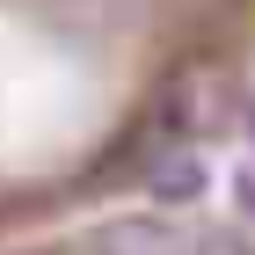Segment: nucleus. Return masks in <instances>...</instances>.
Returning a JSON list of instances; mask_svg holds the SVG:
<instances>
[{"label":"nucleus","mask_w":255,"mask_h":255,"mask_svg":"<svg viewBox=\"0 0 255 255\" xmlns=\"http://www.w3.org/2000/svg\"><path fill=\"white\" fill-rule=\"evenodd\" d=\"M160 117L175 124V131H197V138H219L241 124V88L234 73H182L160 102Z\"/></svg>","instance_id":"1"},{"label":"nucleus","mask_w":255,"mask_h":255,"mask_svg":"<svg viewBox=\"0 0 255 255\" xmlns=\"http://www.w3.org/2000/svg\"><path fill=\"white\" fill-rule=\"evenodd\" d=\"M95 255H190V241H182V226H168V219H117V226L95 241Z\"/></svg>","instance_id":"2"},{"label":"nucleus","mask_w":255,"mask_h":255,"mask_svg":"<svg viewBox=\"0 0 255 255\" xmlns=\"http://www.w3.org/2000/svg\"><path fill=\"white\" fill-rule=\"evenodd\" d=\"M146 190H153L160 204H190V197L204 190V160H197L190 146H168V153L146 160Z\"/></svg>","instance_id":"3"},{"label":"nucleus","mask_w":255,"mask_h":255,"mask_svg":"<svg viewBox=\"0 0 255 255\" xmlns=\"http://www.w3.org/2000/svg\"><path fill=\"white\" fill-rule=\"evenodd\" d=\"M190 255H255V248H248L241 234H204V241H197Z\"/></svg>","instance_id":"4"},{"label":"nucleus","mask_w":255,"mask_h":255,"mask_svg":"<svg viewBox=\"0 0 255 255\" xmlns=\"http://www.w3.org/2000/svg\"><path fill=\"white\" fill-rule=\"evenodd\" d=\"M234 204H241V219H255V160H241V175H234Z\"/></svg>","instance_id":"5"}]
</instances>
